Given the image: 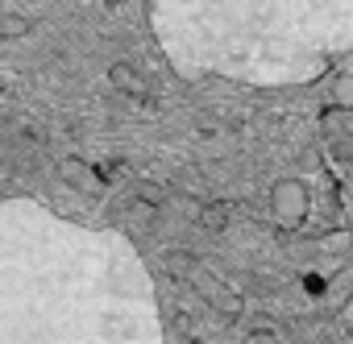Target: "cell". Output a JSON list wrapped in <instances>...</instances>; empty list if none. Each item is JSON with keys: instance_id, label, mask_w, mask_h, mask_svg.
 I'll return each instance as SVG.
<instances>
[{"instance_id": "obj_1", "label": "cell", "mask_w": 353, "mask_h": 344, "mask_svg": "<svg viewBox=\"0 0 353 344\" xmlns=\"http://www.w3.org/2000/svg\"><path fill=\"white\" fill-rule=\"evenodd\" d=\"M0 344H353V233L79 149L0 104Z\"/></svg>"}]
</instances>
